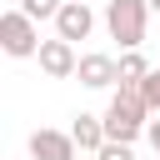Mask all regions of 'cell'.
<instances>
[{
  "label": "cell",
  "instance_id": "9",
  "mask_svg": "<svg viewBox=\"0 0 160 160\" xmlns=\"http://www.w3.org/2000/svg\"><path fill=\"white\" fill-rule=\"evenodd\" d=\"M145 80H150L145 55H140V50H125V55H120V90H140Z\"/></svg>",
  "mask_w": 160,
  "mask_h": 160
},
{
  "label": "cell",
  "instance_id": "15",
  "mask_svg": "<svg viewBox=\"0 0 160 160\" xmlns=\"http://www.w3.org/2000/svg\"><path fill=\"white\" fill-rule=\"evenodd\" d=\"M150 10H160V0H150Z\"/></svg>",
  "mask_w": 160,
  "mask_h": 160
},
{
  "label": "cell",
  "instance_id": "5",
  "mask_svg": "<svg viewBox=\"0 0 160 160\" xmlns=\"http://www.w3.org/2000/svg\"><path fill=\"white\" fill-rule=\"evenodd\" d=\"M75 135H65V130H35L30 135V155L35 160H75Z\"/></svg>",
  "mask_w": 160,
  "mask_h": 160
},
{
  "label": "cell",
  "instance_id": "3",
  "mask_svg": "<svg viewBox=\"0 0 160 160\" xmlns=\"http://www.w3.org/2000/svg\"><path fill=\"white\" fill-rule=\"evenodd\" d=\"M0 45H5V55H15V60H25V55H40V30H35V20L25 15V10H5L0 15Z\"/></svg>",
  "mask_w": 160,
  "mask_h": 160
},
{
  "label": "cell",
  "instance_id": "6",
  "mask_svg": "<svg viewBox=\"0 0 160 160\" xmlns=\"http://www.w3.org/2000/svg\"><path fill=\"white\" fill-rule=\"evenodd\" d=\"M90 30H95L90 5H65V10L55 15V35H60V40H70V45H75V40H85Z\"/></svg>",
  "mask_w": 160,
  "mask_h": 160
},
{
  "label": "cell",
  "instance_id": "7",
  "mask_svg": "<svg viewBox=\"0 0 160 160\" xmlns=\"http://www.w3.org/2000/svg\"><path fill=\"white\" fill-rule=\"evenodd\" d=\"M80 85H90V90H105V85H115L120 80V65L110 60V55H80Z\"/></svg>",
  "mask_w": 160,
  "mask_h": 160
},
{
  "label": "cell",
  "instance_id": "14",
  "mask_svg": "<svg viewBox=\"0 0 160 160\" xmlns=\"http://www.w3.org/2000/svg\"><path fill=\"white\" fill-rule=\"evenodd\" d=\"M65 5H85V0H65Z\"/></svg>",
  "mask_w": 160,
  "mask_h": 160
},
{
  "label": "cell",
  "instance_id": "12",
  "mask_svg": "<svg viewBox=\"0 0 160 160\" xmlns=\"http://www.w3.org/2000/svg\"><path fill=\"white\" fill-rule=\"evenodd\" d=\"M95 160H135V155H130V145H120V140H105Z\"/></svg>",
  "mask_w": 160,
  "mask_h": 160
},
{
  "label": "cell",
  "instance_id": "1",
  "mask_svg": "<svg viewBox=\"0 0 160 160\" xmlns=\"http://www.w3.org/2000/svg\"><path fill=\"white\" fill-rule=\"evenodd\" d=\"M145 20H150V0H110L105 5V30L125 50H140L145 45Z\"/></svg>",
  "mask_w": 160,
  "mask_h": 160
},
{
  "label": "cell",
  "instance_id": "10",
  "mask_svg": "<svg viewBox=\"0 0 160 160\" xmlns=\"http://www.w3.org/2000/svg\"><path fill=\"white\" fill-rule=\"evenodd\" d=\"M20 10H25L30 20H55V15L65 10V0H20Z\"/></svg>",
  "mask_w": 160,
  "mask_h": 160
},
{
  "label": "cell",
  "instance_id": "13",
  "mask_svg": "<svg viewBox=\"0 0 160 160\" xmlns=\"http://www.w3.org/2000/svg\"><path fill=\"white\" fill-rule=\"evenodd\" d=\"M145 135H150V145L160 150V120H150V125H145Z\"/></svg>",
  "mask_w": 160,
  "mask_h": 160
},
{
  "label": "cell",
  "instance_id": "2",
  "mask_svg": "<svg viewBox=\"0 0 160 160\" xmlns=\"http://www.w3.org/2000/svg\"><path fill=\"white\" fill-rule=\"evenodd\" d=\"M145 100H140V90H115V100H110V110H105V135L110 140H120V145H130L140 130H145Z\"/></svg>",
  "mask_w": 160,
  "mask_h": 160
},
{
  "label": "cell",
  "instance_id": "4",
  "mask_svg": "<svg viewBox=\"0 0 160 160\" xmlns=\"http://www.w3.org/2000/svg\"><path fill=\"white\" fill-rule=\"evenodd\" d=\"M40 70H45L50 80H65V75H75V70H80V60H75V45H70V40H60V35H55V40H45V45H40Z\"/></svg>",
  "mask_w": 160,
  "mask_h": 160
},
{
  "label": "cell",
  "instance_id": "16",
  "mask_svg": "<svg viewBox=\"0 0 160 160\" xmlns=\"http://www.w3.org/2000/svg\"><path fill=\"white\" fill-rule=\"evenodd\" d=\"M155 155H160V150H155Z\"/></svg>",
  "mask_w": 160,
  "mask_h": 160
},
{
  "label": "cell",
  "instance_id": "11",
  "mask_svg": "<svg viewBox=\"0 0 160 160\" xmlns=\"http://www.w3.org/2000/svg\"><path fill=\"white\" fill-rule=\"evenodd\" d=\"M140 100H145V110H160V70H150V80L140 85Z\"/></svg>",
  "mask_w": 160,
  "mask_h": 160
},
{
  "label": "cell",
  "instance_id": "8",
  "mask_svg": "<svg viewBox=\"0 0 160 160\" xmlns=\"http://www.w3.org/2000/svg\"><path fill=\"white\" fill-rule=\"evenodd\" d=\"M70 135H75V145H80V150H95V155H100V145L110 140V135H105V115H75Z\"/></svg>",
  "mask_w": 160,
  "mask_h": 160
}]
</instances>
